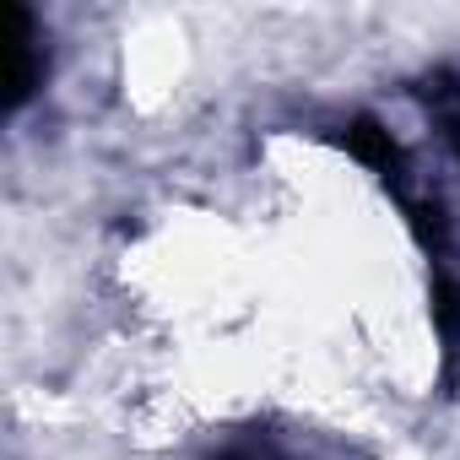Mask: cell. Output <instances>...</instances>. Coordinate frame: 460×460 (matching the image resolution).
I'll use <instances>...</instances> for the list:
<instances>
[{
	"mask_svg": "<svg viewBox=\"0 0 460 460\" xmlns=\"http://www.w3.org/2000/svg\"><path fill=\"white\" fill-rule=\"evenodd\" d=\"M0 55H6V71H0L6 109H22L44 82V55H39V22H33L28 6H17V0L0 6Z\"/></svg>",
	"mask_w": 460,
	"mask_h": 460,
	"instance_id": "1",
	"label": "cell"
},
{
	"mask_svg": "<svg viewBox=\"0 0 460 460\" xmlns=\"http://www.w3.org/2000/svg\"><path fill=\"white\" fill-rule=\"evenodd\" d=\"M336 141L363 163V168H374L379 173V184L395 195V200H406L411 195V168H406V152H401V141L374 119V114H358V119H347L341 130H336Z\"/></svg>",
	"mask_w": 460,
	"mask_h": 460,
	"instance_id": "2",
	"label": "cell"
},
{
	"mask_svg": "<svg viewBox=\"0 0 460 460\" xmlns=\"http://www.w3.org/2000/svg\"><path fill=\"white\" fill-rule=\"evenodd\" d=\"M417 98H422V109L433 114L438 136L460 152V76H455V71H433V76L417 82Z\"/></svg>",
	"mask_w": 460,
	"mask_h": 460,
	"instance_id": "3",
	"label": "cell"
},
{
	"mask_svg": "<svg viewBox=\"0 0 460 460\" xmlns=\"http://www.w3.org/2000/svg\"><path fill=\"white\" fill-rule=\"evenodd\" d=\"M433 325H438V336H444V352L455 358V352H460V282H455L449 271L433 277Z\"/></svg>",
	"mask_w": 460,
	"mask_h": 460,
	"instance_id": "4",
	"label": "cell"
},
{
	"mask_svg": "<svg viewBox=\"0 0 460 460\" xmlns=\"http://www.w3.org/2000/svg\"><path fill=\"white\" fill-rule=\"evenodd\" d=\"M211 460H293L288 449H282V438H271V433H261V428H244V433H234Z\"/></svg>",
	"mask_w": 460,
	"mask_h": 460,
	"instance_id": "5",
	"label": "cell"
}]
</instances>
